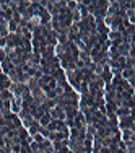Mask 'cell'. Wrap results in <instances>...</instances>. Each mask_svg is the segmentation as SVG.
Listing matches in <instances>:
<instances>
[{"label": "cell", "mask_w": 135, "mask_h": 153, "mask_svg": "<svg viewBox=\"0 0 135 153\" xmlns=\"http://www.w3.org/2000/svg\"><path fill=\"white\" fill-rule=\"evenodd\" d=\"M8 90L12 91L13 96H23L24 93L30 91V88H28V86L24 85V83H12Z\"/></svg>", "instance_id": "cell-1"}, {"label": "cell", "mask_w": 135, "mask_h": 153, "mask_svg": "<svg viewBox=\"0 0 135 153\" xmlns=\"http://www.w3.org/2000/svg\"><path fill=\"white\" fill-rule=\"evenodd\" d=\"M49 114H50V117L56 119V121H65V111L62 106H57L56 104V106L49 111Z\"/></svg>", "instance_id": "cell-2"}, {"label": "cell", "mask_w": 135, "mask_h": 153, "mask_svg": "<svg viewBox=\"0 0 135 153\" xmlns=\"http://www.w3.org/2000/svg\"><path fill=\"white\" fill-rule=\"evenodd\" d=\"M10 85H12V82H10L8 75L0 74V90H8Z\"/></svg>", "instance_id": "cell-3"}, {"label": "cell", "mask_w": 135, "mask_h": 153, "mask_svg": "<svg viewBox=\"0 0 135 153\" xmlns=\"http://www.w3.org/2000/svg\"><path fill=\"white\" fill-rule=\"evenodd\" d=\"M120 76H122L124 80H130V78H134V68H124L122 72H120Z\"/></svg>", "instance_id": "cell-4"}, {"label": "cell", "mask_w": 135, "mask_h": 153, "mask_svg": "<svg viewBox=\"0 0 135 153\" xmlns=\"http://www.w3.org/2000/svg\"><path fill=\"white\" fill-rule=\"evenodd\" d=\"M52 121V117H50L49 112H46V114L41 116V119H39V124H41V127H47V124Z\"/></svg>", "instance_id": "cell-5"}, {"label": "cell", "mask_w": 135, "mask_h": 153, "mask_svg": "<svg viewBox=\"0 0 135 153\" xmlns=\"http://www.w3.org/2000/svg\"><path fill=\"white\" fill-rule=\"evenodd\" d=\"M13 98V94L10 90H0V100H3V101H10Z\"/></svg>", "instance_id": "cell-6"}, {"label": "cell", "mask_w": 135, "mask_h": 153, "mask_svg": "<svg viewBox=\"0 0 135 153\" xmlns=\"http://www.w3.org/2000/svg\"><path fill=\"white\" fill-rule=\"evenodd\" d=\"M38 134H41L44 138H49V135H50V132H49V129H47V127H39V132Z\"/></svg>", "instance_id": "cell-7"}, {"label": "cell", "mask_w": 135, "mask_h": 153, "mask_svg": "<svg viewBox=\"0 0 135 153\" xmlns=\"http://www.w3.org/2000/svg\"><path fill=\"white\" fill-rule=\"evenodd\" d=\"M5 59H7V56H5V51H3V49H0V62H3Z\"/></svg>", "instance_id": "cell-8"}]
</instances>
